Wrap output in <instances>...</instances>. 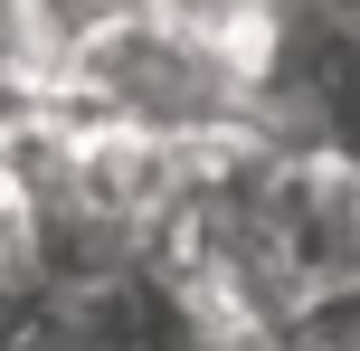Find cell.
<instances>
[{
	"mask_svg": "<svg viewBox=\"0 0 360 351\" xmlns=\"http://www.w3.org/2000/svg\"><path fill=\"white\" fill-rule=\"evenodd\" d=\"M48 95H67L86 114H114V124H143V133H171V143H209V133L247 124V67H237L228 19H199L180 0L143 10L133 29H114Z\"/></svg>",
	"mask_w": 360,
	"mask_h": 351,
	"instance_id": "obj_1",
	"label": "cell"
},
{
	"mask_svg": "<svg viewBox=\"0 0 360 351\" xmlns=\"http://www.w3.org/2000/svg\"><path fill=\"white\" fill-rule=\"evenodd\" d=\"M143 10H162V0H0V67L29 86H57L76 57H95Z\"/></svg>",
	"mask_w": 360,
	"mask_h": 351,
	"instance_id": "obj_2",
	"label": "cell"
}]
</instances>
